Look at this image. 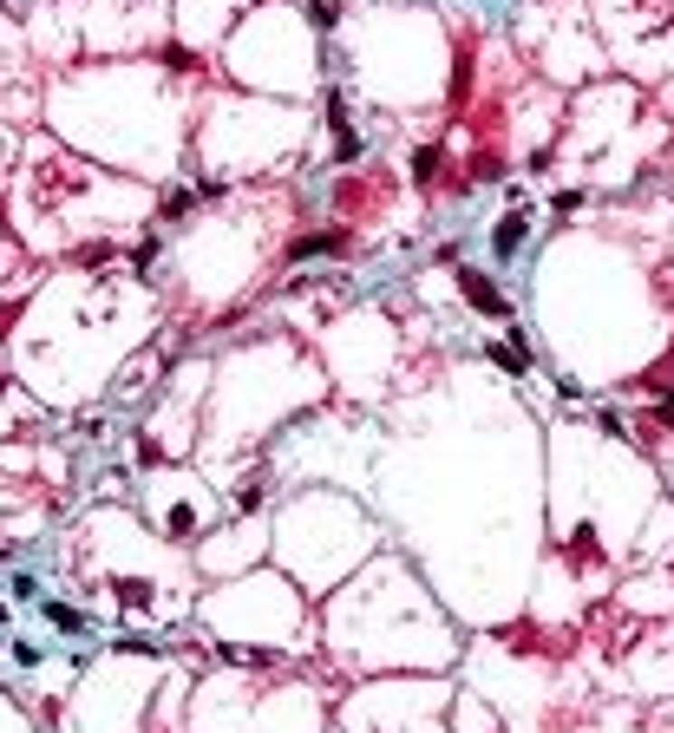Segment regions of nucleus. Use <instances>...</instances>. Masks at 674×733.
<instances>
[{
    "label": "nucleus",
    "mask_w": 674,
    "mask_h": 733,
    "mask_svg": "<svg viewBox=\"0 0 674 733\" xmlns=\"http://www.w3.org/2000/svg\"><path fill=\"white\" fill-rule=\"evenodd\" d=\"M459 295L479 308V315H491V321H511V301L498 295V281L485 275V269H459Z\"/></svg>",
    "instance_id": "1"
},
{
    "label": "nucleus",
    "mask_w": 674,
    "mask_h": 733,
    "mask_svg": "<svg viewBox=\"0 0 674 733\" xmlns=\"http://www.w3.org/2000/svg\"><path fill=\"white\" fill-rule=\"evenodd\" d=\"M524 236H530V204H511V210L498 216V230H491V256L511 262L517 249H524Z\"/></svg>",
    "instance_id": "2"
},
{
    "label": "nucleus",
    "mask_w": 674,
    "mask_h": 733,
    "mask_svg": "<svg viewBox=\"0 0 674 733\" xmlns=\"http://www.w3.org/2000/svg\"><path fill=\"white\" fill-rule=\"evenodd\" d=\"M439 164H445L439 145H419V151H413V184H439Z\"/></svg>",
    "instance_id": "3"
},
{
    "label": "nucleus",
    "mask_w": 674,
    "mask_h": 733,
    "mask_svg": "<svg viewBox=\"0 0 674 733\" xmlns=\"http://www.w3.org/2000/svg\"><path fill=\"white\" fill-rule=\"evenodd\" d=\"M46 623H52V629H66V635H79V629H86V615L66 609V603H46Z\"/></svg>",
    "instance_id": "4"
},
{
    "label": "nucleus",
    "mask_w": 674,
    "mask_h": 733,
    "mask_svg": "<svg viewBox=\"0 0 674 733\" xmlns=\"http://www.w3.org/2000/svg\"><path fill=\"white\" fill-rule=\"evenodd\" d=\"M583 204H589V196H583V190H556V204H550V210H556V216H576Z\"/></svg>",
    "instance_id": "5"
}]
</instances>
